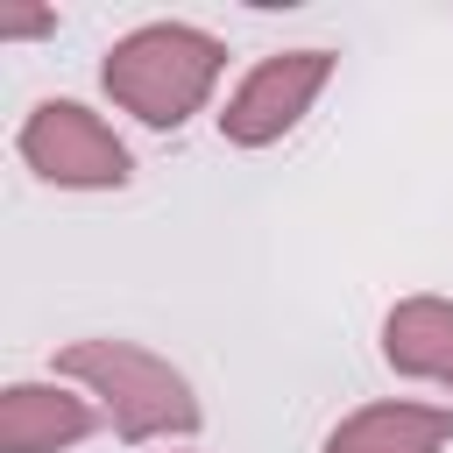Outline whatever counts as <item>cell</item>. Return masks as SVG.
Returning <instances> with one entry per match:
<instances>
[{"label": "cell", "instance_id": "1", "mask_svg": "<svg viewBox=\"0 0 453 453\" xmlns=\"http://www.w3.org/2000/svg\"><path fill=\"white\" fill-rule=\"evenodd\" d=\"M219 71H226V42L198 21H142L127 35H113L106 64H99V85L120 113H134L142 127H184L191 113L212 106L219 92Z\"/></svg>", "mask_w": 453, "mask_h": 453}, {"label": "cell", "instance_id": "2", "mask_svg": "<svg viewBox=\"0 0 453 453\" xmlns=\"http://www.w3.org/2000/svg\"><path fill=\"white\" fill-rule=\"evenodd\" d=\"M57 382H78L85 396H99L106 425L127 439V446H149V439H191L205 425L198 411V389L184 382V368H170L156 347L142 340H113V333H92V340H71L57 354Z\"/></svg>", "mask_w": 453, "mask_h": 453}, {"label": "cell", "instance_id": "3", "mask_svg": "<svg viewBox=\"0 0 453 453\" xmlns=\"http://www.w3.org/2000/svg\"><path fill=\"white\" fill-rule=\"evenodd\" d=\"M21 163L57 184V191H120L134 177V156L127 142L85 106V99H35L21 134H14Z\"/></svg>", "mask_w": 453, "mask_h": 453}, {"label": "cell", "instance_id": "4", "mask_svg": "<svg viewBox=\"0 0 453 453\" xmlns=\"http://www.w3.org/2000/svg\"><path fill=\"white\" fill-rule=\"evenodd\" d=\"M333 50H276V57H262L234 92H226V106H219V134L234 142V149H269V142H283L311 106H319V92L333 85Z\"/></svg>", "mask_w": 453, "mask_h": 453}, {"label": "cell", "instance_id": "5", "mask_svg": "<svg viewBox=\"0 0 453 453\" xmlns=\"http://www.w3.org/2000/svg\"><path fill=\"white\" fill-rule=\"evenodd\" d=\"M453 439V403H418V396H382L347 411L319 453H446Z\"/></svg>", "mask_w": 453, "mask_h": 453}, {"label": "cell", "instance_id": "6", "mask_svg": "<svg viewBox=\"0 0 453 453\" xmlns=\"http://www.w3.org/2000/svg\"><path fill=\"white\" fill-rule=\"evenodd\" d=\"M382 361L403 375V382H432L446 389L453 403V297H396L382 311Z\"/></svg>", "mask_w": 453, "mask_h": 453}, {"label": "cell", "instance_id": "7", "mask_svg": "<svg viewBox=\"0 0 453 453\" xmlns=\"http://www.w3.org/2000/svg\"><path fill=\"white\" fill-rule=\"evenodd\" d=\"M99 425L85 396L64 382H7L0 389V453H64Z\"/></svg>", "mask_w": 453, "mask_h": 453}, {"label": "cell", "instance_id": "8", "mask_svg": "<svg viewBox=\"0 0 453 453\" xmlns=\"http://www.w3.org/2000/svg\"><path fill=\"white\" fill-rule=\"evenodd\" d=\"M50 28H57V7H0V42H28Z\"/></svg>", "mask_w": 453, "mask_h": 453}]
</instances>
